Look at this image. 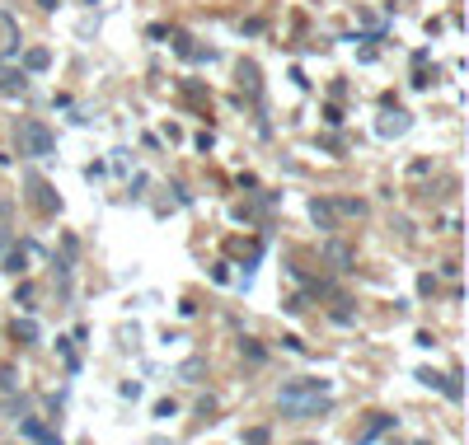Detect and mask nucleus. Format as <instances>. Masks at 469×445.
I'll return each mask as SVG.
<instances>
[{
	"label": "nucleus",
	"mask_w": 469,
	"mask_h": 445,
	"mask_svg": "<svg viewBox=\"0 0 469 445\" xmlns=\"http://www.w3.org/2000/svg\"><path fill=\"white\" fill-rule=\"evenodd\" d=\"M24 262H29V258H24V248H15V253L5 258V272H24Z\"/></svg>",
	"instance_id": "nucleus-14"
},
{
	"label": "nucleus",
	"mask_w": 469,
	"mask_h": 445,
	"mask_svg": "<svg viewBox=\"0 0 469 445\" xmlns=\"http://www.w3.org/2000/svg\"><path fill=\"white\" fill-rule=\"evenodd\" d=\"M338 211H343V216H361L366 206H361V202H338Z\"/></svg>",
	"instance_id": "nucleus-16"
},
{
	"label": "nucleus",
	"mask_w": 469,
	"mask_h": 445,
	"mask_svg": "<svg viewBox=\"0 0 469 445\" xmlns=\"http://www.w3.org/2000/svg\"><path fill=\"white\" fill-rule=\"evenodd\" d=\"M390 427H394V417H385V413H375L371 422H366V427L357 431V445H371L375 436H385V431H390Z\"/></svg>",
	"instance_id": "nucleus-5"
},
{
	"label": "nucleus",
	"mask_w": 469,
	"mask_h": 445,
	"mask_svg": "<svg viewBox=\"0 0 469 445\" xmlns=\"http://www.w3.org/2000/svg\"><path fill=\"white\" fill-rule=\"evenodd\" d=\"M15 338L19 342H38V323H33V319H19L15 323Z\"/></svg>",
	"instance_id": "nucleus-13"
},
{
	"label": "nucleus",
	"mask_w": 469,
	"mask_h": 445,
	"mask_svg": "<svg viewBox=\"0 0 469 445\" xmlns=\"http://www.w3.org/2000/svg\"><path fill=\"white\" fill-rule=\"evenodd\" d=\"M24 85H29L24 71H5V66H0V94H24Z\"/></svg>",
	"instance_id": "nucleus-6"
},
{
	"label": "nucleus",
	"mask_w": 469,
	"mask_h": 445,
	"mask_svg": "<svg viewBox=\"0 0 469 445\" xmlns=\"http://www.w3.org/2000/svg\"><path fill=\"white\" fill-rule=\"evenodd\" d=\"M404 132H408V113H399V108H394L390 118L380 122V136H404Z\"/></svg>",
	"instance_id": "nucleus-7"
},
{
	"label": "nucleus",
	"mask_w": 469,
	"mask_h": 445,
	"mask_svg": "<svg viewBox=\"0 0 469 445\" xmlns=\"http://www.w3.org/2000/svg\"><path fill=\"white\" fill-rule=\"evenodd\" d=\"M244 445H267V431H263V427L249 431V436H244Z\"/></svg>",
	"instance_id": "nucleus-17"
},
{
	"label": "nucleus",
	"mask_w": 469,
	"mask_h": 445,
	"mask_svg": "<svg viewBox=\"0 0 469 445\" xmlns=\"http://www.w3.org/2000/svg\"><path fill=\"white\" fill-rule=\"evenodd\" d=\"M277 408L281 417H324L328 408H333V389H328V380H314V375H300V380L281 384L277 394Z\"/></svg>",
	"instance_id": "nucleus-1"
},
{
	"label": "nucleus",
	"mask_w": 469,
	"mask_h": 445,
	"mask_svg": "<svg viewBox=\"0 0 469 445\" xmlns=\"http://www.w3.org/2000/svg\"><path fill=\"white\" fill-rule=\"evenodd\" d=\"M33 192H38V206H43V211H57V206H62V197H52V188H47L43 178H33Z\"/></svg>",
	"instance_id": "nucleus-9"
},
{
	"label": "nucleus",
	"mask_w": 469,
	"mask_h": 445,
	"mask_svg": "<svg viewBox=\"0 0 469 445\" xmlns=\"http://www.w3.org/2000/svg\"><path fill=\"white\" fill-rule=\"evenodd\" d=\"M202 370H206V361H202V356H192V361H183V366H178V380L197 384V375H202Z\"/></svg>",
	"instance_id": "nucleus-10"
},
{
	"label": "nucleus",
	"mask_w": 469,
	"mask_h": 445,
	"mask_svg": "<svg viewBox=\"0 0 469 445\" xmlns=\"http://www.w3.org/2000/svg\"><path fill=\"white\" fill-rule=\"evenodd\" d=\"M239 347L249 352V361H263V347H258V342H253V338H244V342H239Z\"/></svg>",
	"instance_id": "nucleus-15"
},
{
	"label": "nucleus",
	"mask_w": 469,
	"mask_h": 445,
	"mask_svg": "<svg viewBox=\"0 0 469 445\" xmlns=\"http://www.w3.org/2000/svg\"><path fill=\"white\" fill-rule=\"evenodd\" d=\"M310 216L319 220V225H324V230H333V206H328V202L314 197V202H310Z\"/></svg>",
	"instance_id": "nucleus-11"
},
{
	"label": "nucleus",
	"mask_w": 469,
	"mask_h": 445,
	"mask_svg": "<svg viewBox=\"0 0 469 445\" xmlns=\"http://www.w3.org/2000/svg\"><path fill=\"white\" fill-rule=\"evenodd\" d=\"M324 253H328V262H338V267H343V272H347V267H352V253H347L343 244H328Z\"/></svg>",
	"instance_id": "nucleus-12"
},
{
	"label": "nucleus",
	"mask_w": 469,
	"mask_h": 445,
	"mask_svg": "<svg viewBox=\"0 0 469 445\" xmlns=\"http://www.w3.org/2000/svg\"><path fill=\"white\" fill-rule=\"evenodd\" d=\"M15 141H19V155H29V160H47V155L57 150L52 127L38 122V118H19L15 122Z\"/></svg>",
	"instance_id": "nucleus-2"
},
{
	"label": "nucleus",
	"mask_w": 469,
	"mask_h": 445,
	"mask_svg": "<svg viewBox=\"0 0 469 445\" xmlns=\"http://www.w3.org/2000/svg\"><path fill=\"white\" fill-rule=\"evenodd\" d=\"M47 66H52L47 47H29V52H24V71H47Z\"/></svg>",
	"instance_id": "nucleus-8"
},
{
	"label": "nucleus",
	"mask_w": 469,
	"mask_h": 445,
	"mask_svg": "<svg viewBox=\"0 0 469 445\" xmlns=\"http://www.w3.org/2000/svg\"><path fill=\"white\" fill-rule=\"evenodd\" d=\"M10 52H19V24L15 15L0 10V57H10Z\"/></svg>",
	"instance_id": "nucleus-3"
},
{
	"label": "nucleus",
	"mask_w": 469,
	"mask_h": 445,
	"mask_svg": "<svg viewBox=\"0 0 469 445\" xmlns=\"http://www.w3.org/2000/svg\"><path fill=\"white\" fill-rule=\"evenodd\" d=\"M19 427H24V436H33L38 445H62V436H57V431H47L38 417H19Z\"/></svg>",
	"instance_id": "nucleus-4"
}]
</instances>
